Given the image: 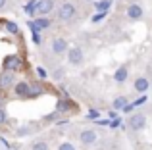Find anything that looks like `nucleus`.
Here are the masks:
<instances>
[{
    "mask_svg": "<svg viewBox=\"0 0 152 150\" xmlns=\"http://www.w3.org/2000/svg\"><path fill=\"white\" fill-rule=\"evenodd\" d=\"M75 14H77V8L71 2H64L62 6L58 8V19L60 21H69V19L75 17Z\"/></svg>",
    "mask_w": 152,
    "mask_h": 150,
    "instance_id": "obj_1",
    "label": "nucleus"
},
{
    "mask_svg": "<svg viewBox=\"0 0 152 150\" xmlns=\"http://www.w3.org/2000/svg\"><path fill=\"white\" fill-rule=\"evenodd\" d=\"M127 125H129L131 131H141V129H145V125H146V116L141 114V112L131 114V116L127 117Z\"/></svg>",
    "mask_w": 152,
    "mask_h": 150,
    "instance_id": "obj_2",
    "label": "nucleus"
},
{
    "mask_svg": "<svg viewBox=\"0 0 152 150\" xmlns=\"http://www.w3.org/2000/svg\"><path fill=\"white\" fill-rule=\"evenodd\" d=\"M50 27V19L48 15H39L37 19H33V21H29V29L31 33H39V31H45Z\"/></svg>",
    "mask_w": 152,
    "mask_h": 150,
    "instance_id": "obj_3",
    "label": "nucleus"
},
{
    "mask_svg": "<svg viewBox=\"0 0 152 150\" xmlns=\"http://www.w3.org/2000/svg\"><path fill=\"white\" fill-rule=\"evenodd\" d=\"M85 56H83V50L79 46H73V48H67V62L71 66H81Z\"/></svg>",
    "mask_w": 152,
    "mask_h": 150,
    "instance_id": "obj_4",
    "label": "nucleus"
},
{
    "mask_svg": "<svg viewBox=\"0 0 152 150\" xmlns=\"http://www.w3.org/2000/svg\"><path fill=\"white\" fill-rule=\"evenodd\" d=\"M14 90H15V96H18V98H29V96H33V87H31L29 83H25V81L14 85Z\"/></svg>",
    "mask_w": 152,
    "mask_h": 150,
    "instance_id": "obj_5",
    "label": "nucleus"
},
{
    "mask_svg": "<svg viewBox=\"0 0 152 150\" xmlns=\"http://www.w3.org/2000/svg\"><path fill=\"white\" fill-rule=\"evenodd\" d=\"M67 48H69V44H67L66 39L62 37H56L54 41H52V52L58 54V56H64V54L67 52Z\"/></svg>",
    "mask_w": 152,
    "mask_h": 150,
    "instance_id": "obj_6",
    "label": "nucleus"
},
{
    "mask_svg": "<svg viewBox=\"0 0 152 150\" xmlns=\"http://www.w3.org/2000/svg\"><path fill=\"white\" fill-rule=\"evenodd\" d=\"M96 139H98V135H96L94 129H85V131L79 133V141H81V144H87V146H89V144H94Z\"/></svg>",
    "mask_w": 152,
    "mask_h": 150,
    "instance_id": "obj_7",
    "label": "nucleus"
},
{
    "mask_svg": "<svg viewBox=\"0 0 152 150\" xmlns=\"http://www.w3.org/2000/svg\"><path fill=\"white\" fill-rule=\"evenodd\" d=\"M54 10V0H39L37 4V15H48Z\"/></svg>",
    "mask_w": 152,
    "mask_h": 150,
    "instance_id": "obj_8",
    "label": "nucleus"
},
{
    "mask_svg": "<svg viewBox=\"0 0 152 150\" xmlns=\"http://www.w3.org/2000/svg\"><path fill=\"white\" fill-rule=\"evenodd\" d=\"M14 85H15V75L12 71H6V69H4L2 75H0V87H2V89H12Z\"/></svg>",
    "mask_w": 152,
    "mask_h": 150,
    "instance_id": "obj_9",
    "label": "nucleus"
},
{
    "mask_svg": "<svg viewBox=\"0 0 152 150\" xmlns=\"http://www.w3.org/2000/svg\"><path fill=\"white\" fill-rule=\"evenodd\" d=\"M19 68H21V60L18 56H8L4 60V69L6 71H18Z\"/></svg>",
    "mask_w": 152,
    "mask_h": 150,
    "instance_id": "obj_10",
    "label": "nucleus"
},
{
    "mask_svg": "<svg viewBox=\"0 0 152 150\" xmlns=\"http://www.w3.org/2000/svg\"><path fill=\"white\" fill-rule=\"evenodd\" d=\"M142 8L139 6V4H131L129 8H127V17L129 19H133V21H137V19H141L142 17Z\"/></svg>",
    "mask_w": 152,
    "mask_h": 150,
    "instance_id": "obj_11",
    "label": "nucleus"
},
{
    "mask_svg": "<svg viewBox=\"0 0 152 150\" xmlns=\"http://www.w3.org/2000/svg\"><path fill=\"white\" fill-rule=\"evenodd\" d=\"M135 90L137 92H146L148 90V87H150V83H148V79H145V77H139L137 81H135Z\"/></svg>",
    "mask_w": 152,
    "mask_h": 150,
    "instance_id": "obj_12",
    "label": "nucleus"
},
{
    "mask_svg": "<svg viewBox=\"0 0 152 150\" xmlns=\"http://www.w3.org/2000/svg\"><path fill=\"white\" fill-rule=\"evenodd\" d=\"M127 75H129V71H127V68H125V66H121V68H118V71L114 73V79H115L118 83H123V81L127 79Z\"/></svg>",
    "mask_w": 152,
    "mask_h": 150,
    "instance_id": "obj_13",
    "label": "nucleus"
},
{
    "mask_svg": "<svg viewBox=\"0 0 152 150\" xmlns=\"http://www.w3.org/2000/svg\"><path fill=\"white\" fill-rule=\"evenodd\" d=\"M37 4H39V0H29L25 4V14L27 15H37Z\"/></svg>",
    "mask_w": 152,
    "mask_h": 150,
    "instance_id": "obj_14",
    "label": "nucleus"
},
{
    "mask_svg": "<svg viewBox=\"0 0 152 150\" xmlns=\"http://www.w3.org/2000/svg\"><path fill=\"white\" fill-rule=\"evenodd\" d=\"M127 102H129V100H127L125 96H118V98L114 100V110H123V108L127 106Z\"/></svg>",
    "mask_w": 152,
    "mask_h": 150,
    "instance_id": "obj_15",
    "label": "nucleus"
},
{
    "mask_svg": "<svg viewBox=\"0 0 152 150\" xmlns=\"http://www.w3.org/2000/svg\"><path fill=\"white\" fill-rule=\"evenodd\" d=\"M31 150H50V148H48V143H46V141H37V143H33Z\"/></svg>",
    "mask_w": 152,
    "mask_h": 150,
    "instance_id": "obj_16",
    "label": "nucleus"
},
{
    "mask_svg": "<svg viewBox=\"0 0 152 150\" xmlns=\"http://www.w3.org/2000/svg\"><path fill=\"white\" fill-rule=\"evenodd\" d=\"M6 31H8V33H12V35H18V33H19V27L15 25V23L8 21V23H6Z\"/></svg>",
    "mask_w": 152,
    "mask_h": 150,
    "instance_id": "obj_17",
    "label": "nucleus"
},
{
    "mask_svg": "<svg viewBox=\"0 0 152 150\" xmlns=\"http://www.w3.org/2000/svg\"><path fill=\"white\" fill-rule=\"evenodd\" d=\"M110 0H102V2H96V10L98 12H106L108 10V8H110Z\"/></svg>",
    "mask_w": 152,
    "mask_h": 150,
    "instance_id": "obj_18",
    "label": "nucleus"
},
{
    "mask_svg": "<svg viewBox=\"0 0 152 150\" xmlns=\"http://www.w3.org/2000/svg\"><path fill=\"white\" fill-rule=\"evenodd\" d=\"M58 150H77V148H75L71 143H62V144L58 146Z\"/></svg>",
    "mask_w": 152,
    "mask_h": 150,
    "instance_id": "obj_19",
    "label": "nucleus"
},
{
    "mask_svg": "<svg viewBox=\"0 0 152 150\" xmlns=\"http://www.w3.org/2000/svg\"><path fill=\"white\" fill-rule=\"evenodd\" d=\"M37 73H39V77H41V79H46V77H48V73H46L42 68H39V69H37Z\"/></svg>",
    "mask_w": 152,
    "mask_h": 150,
    "instance_id": "obj_20",
    "label": "nucleus"
},
{
    "mask_svg": "<svg viewBox=\"0 0 152 150\" xmlns=\"http://www.w3.org/2000/svg\"><path fill=\"white\" fill-rule=\"evenodd\" d=\"M62 77H64V69L58 68V69H56V73H54V79H62Z\"/></svg>",
    "mask_w": 152,
    "mask_h": 150,
    "instance_id": "obj_21",
    "label": "nucleus"
},
{
    "mask_svg": "<svg viewBox=\"0 0 152 150\" xmlns=\"http://www.w3.org/2000/svg\"><path fill=\"white\" fill-rule=\"evenodd\" d=\"M145 102H146V96H141L137 102H133V106H141V104H145Z\"/></svg>",
    "mask_w": 152,
    "mask_h": 150,
    "instance_id": "obj_22",
    "label": "nucleus"
},
{
    "mask_svg": "<svg viewBox=\"0 0 152 150\" xmlns=\"http://www.w3.org/2000/svg\"><path fill=\"white\" fill-rule=\"evenodd\" d=\"M89 117H91V119H94V117H98V112H94V110H93V112L89 114Z\"/></svg>",
    "mask_w": 152,
    "mask_h": 150,
    "instance_id": "obj_23",
    "label": "nucleus"
},
{
    "mask_svg": "<svg viewBox=\"0 0 152 150\" xmlns=\"http://www.w3.org/2000/svg\"><path fill=\"white\" fill-rule=\"evenodd\" d=\"M4 119H6V116H4V112H0V123H2Z\"/></svg>",
    "mask_w": 152,
    "mask_h": 150,
    "instance_id": "obj_24",
    "label": "nucleus"
},
{
    "mask_svg": "<svg viewBox=\"0 0 152 150\" xmlns=\"http://www.w3.org/2000/svg\"><path fill=\"white\" fill-rule=\"evenodd\" d=\"M4 6H6V0H0V10H2Z\"/></svg>",
    "mask_w": 152,
    "mask_h": 150,
    "instance_id": "obj_25",
    "label": "nucleus"
},
{
    "mask_svg": "<svg viewBox=\"0 0 152 150\" xmlns=\"http://www.w3.org/2000/svg\"><path fill=\"white\" fill-rule=\"evenodd\" d=\"M85 2H94V0H85Z\"/></svg>",
    "mask_w": 152,
    "mask_h": 150,
    "instance_id": "obj_26",
    "label": "nucleus"
}]
</instances>
